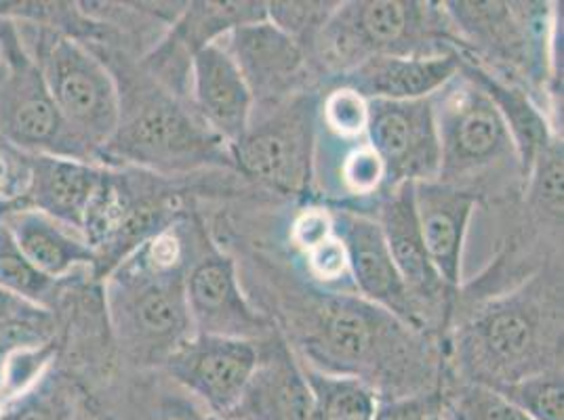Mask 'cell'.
Listing matches in <instances>:
<instances>
[{"label":"cell","instance_id":"23","mask_svg":"<svg viewBox=\"0 0 564 420\" xmlns=\"http://www.w3.org/2000/svg\"><path fill=\"white\" fill-rule=\"evenodd\" d=\"M464 70L470 74L471 78L478 82V87L494 101L499 117L508 126V133L514 141L520 168L527 181V175L535 163V158L540 156L541 150L554 137H561V133L552 126L545 110L527 89L494 76L489 71L480 70L478 66H474L466 59H464Z\"/></svg>","mask_w":564,"mask_h":420},{"label":"cell","instance_id":"27","mask_svg":"<svg viewBox=\"0 0 564 420\" xmlns=\"http://www.w3.org/2000/svg\"><path fill=\"white\" fill-rule=\"evenodd\" d=\"M445 420H531L491 387L453 378L443 371L441 380Z\"/></svg>","mask_w":564,"mask_h":420},{"label":"cell","instance_id":"25","mask_svg":"<svg viewBox=\"0 0 564 420\" xmlns=\"http://www.w3.org/2000/svg\"><path fill=\"white\" fill-rule=\"evenodd\" d=\"M0 292L53 311L59 299V281L41 274L20 251L0 217Z\"/></svg>","mask_w":564,"mask_h":420},{"label":"cell","instance_id":"9","mask_svg":"<svg viewBox=\"0 0 564 420\" xmlns=\"http://www.w3.org/2000/svg\"><path fill=\"white\" fill-rule=\"evenodd\" d=\"M0 141L22 154L99 163L66 124L13 24H0Z\"/></svg>","mask_w":564,"mask_h":420},{"label":"cell","instance_id":"35","mask_svg":"<svg viewBox=\"0 0 564 420\" xmlns=\"http://www.w3.org/2000/svg\"><path fill=\"white\" fill-rule=\"evenodd\" d=\"M70 420H115L112 417H108L97 404H95L91 397L87 394H83V397L78 399V406L74 410Z\"/></svg>","mask_w":564,"mask_h":420},{"label":"cell","instance_id":"12","mask_svg":"<svg viewBox=\"0 0 564 420\" xmlns=\"http://www.w3.org/2000/svg\"><path fill=\"white\" fill-rule=\"evenodd\" d=\"M376 202L377 214L373 219L381 228L400 278L413 299L423 327L436 341H441L443 347L457 301V290L448 288L441 280L425 253L413 209V184L386 189L377 196Z\"/></svg>","mask_w":564,"mask_h":420},{"label":"cell","instance_id":"7","mask_svg":"<svg viewBox=\"0 0 564 420\" xmlns=\"http://www.w3.org/2000/svg\"><path fill=\"white\" fill-rule=\"evenodd\" d=\"M448 51H459V41L443 2L352 0L339 2L323 27L312 53V68L325 89L339 74L373 57Z\"/></svg>","mask_w":564,"mask_h":420},{"label":"cell","instance_id":"1","mask_svg":"<svg viewBox=\"0 0 564 420\" xmlns=\"http://www.w3.org/2000/svg\"><path fill=\"white\" fill-rule=\"evenodd\" d=\"M249 295L297 360L318 373L356 378L383 399L441 389L443 347L356 292L321 288L263 251L247 255Z\"/></svg>","mask_w":564,"mask_h":420},{"label":"cell","instance_id":"31","mask_svg":"<svg viewBox=\"0 0 564 420\" xmlns=\"http://www.w3.org/2000/svg\"><path fill=\"white\" fill-rule=\"evenodd\" d=\"M304 267H306V278L329 290H341V292H356L354 290L352 276H350V265H348V255L337 235L323 242L321 246L312 248L304 257Z\"/></svg>","mask_w":564,"mask_h":420},{"label":"cell","instance_id":"26","mask_svg":"<svg viewBox=\"0 0 564 420\" xmlns=\"http://www.w3.org/2000/svg\"><path fill=\"white\" fill-rule=\"evenodd\" d=\"M83 391L78 385L59 371L45 374L18 399H13L4 420H70Z\"/></svg>","mask_w":564,"mask_h":420},{"label":"cell","instance_id":"16","mask_svg":"<svg viewBox=\"0 0 564 420\" xmlns=\"http://www.w3.org/2000/svg\"><path fill=\"white\" fill-rule=\"evenodd\" d=\"M258 364L253 341L194 334L173 351L165 373L173 383L200 399L213 417H228Z\"/></svg>","mask_w":564,"mask_h":420},{"label":"cell","instance_id":"2","mask_svg":"<svg viewBox=\"0 0 564 420\" xmlns=\"http://www.w3.org/2000/svg\"><path fill=\"white\" fill-rule=\"evenodd\" d=\"M445 374L491 389L563 368V261L485 301L455 307Z\"/></svg>","mask_w":564,"mask_h":420},{"label":"cell","instance_id":"13","mask_svg":"<svg viewBox=\"0 0 564 420\" xmlns=\"http://www.w3.org/2000/svg\"><path fill=\"white\" fill-rule=\"evenodd\" d=\"M367 143L383 164L386 189L438 179L441 147L432 97L369 101Z\"/></svg>","mask_w":564,"mask_h":420},{"label":"cell","instance_id":"19","mask_svg":"<svg viewBox=\"0 0 564 420\" xmlns=\"http://www.w3.org/2000/svg\"><path fill=\"white\" fill-rule=\"evenodd\" d=\"M188 93L194 112L228 147L247 133L253 97L221 43L200 48L189 59Z\"/></svg>","mask_w":564,"mask_h":420},{"label":"cell","instance_id":"4","mask_svg":"<svg viewBox=\"0 0 564 420\" xmlns=\"http://www.w3.org/2000/svg\"><path fill=\"white\" fill-rule=\"evenodd\" d=\"M120 117L101 150L106 166H131L161 177L236 173L230 147L194 112L189 97L165 87L141 66L122 71Z\"/></svg>","mask_w":564,"mask_h":420},{"label":"cell","instance_id":"29","mask_svg":"<svg viewBox=\"0 0 564 420\" xmlns=\"http://www.w3.org/2000/svg\"><path fill=\"white\" fill-rule=\"evenodd\" d=\"M339 2H289L276 0L268 2V22L276 25L286 36H291L295 43H300L310 57L316 47V41L323 32V27L337 9Z\"/></svg>","mask_w":564,"mask_h":420},{"label":"cell","instance_id":"30","mask_svg":"<svg viewBox=\"0 0 564 420\" xmlns=\"http://www.w3.org/2000/svg\"><path fill=\"white\" fill-rule=\"evenodd\" d=\"M318 118L337 140H367L369 101L348 87H329L321 95Z\"/></svg>","mask_w":564,"mask_h":420},{"label":"cell","instance_id":"14","mask_svg":"<svg viewBox=\"0 0 564 420\" xmlns=\"http://www.w3.org/2000/svg\"><path fill=\"white\" fill-rule=\"evenodd\" d=\"M219 43L245 78L253 108H268L293 95L318 91L316 85L321 80L304 47L268 20L236 27Z\"/></svg>","mask_w":564,"mask_h":420},{"label":"cell","instance_id":"11","mask_svg":"<svg viewBox=\"0 0 564 420\" xmlns=\"http://www.w3.org/2000/svg\"><path fill=\"white\" fill-rule=\"evenodd\" d=\"M186 301L194 334L258 343L276 328L242 288L235 255L221 251L207 228L189 261Z\"/></svg>","mask_w":564,"mask_h":420},{"label":"cell","instance_id":"36","mask_svg":"<svg viewBox=\"0 0 564 420\" xmlns=\"http://www.w3.org/2000/svg\"><path fill=\"white\" fill-rule=\"evenodd\" d=\"M198 420H230V419H221V417H213V415H209V417H205V419H198Z\"/></svg>","mask_w":564,"mask_h":420},{"label":"cell","instance_id":"3","mask_svg":"<svg viewBox=\"0 0 564 420\" xmlns=\"http://www.w3.org/2000/svg\"><path fill=\"white\" fill-rule=\"evenodd\" d=\"M203 223L189 212L104 278L101 297L112 343L133 368H163L194 328L186 274Z\"/></svg>","mask_w":564,"mask_h":420},{"label":"cell","instance_id":"15","mask_svg":"<svg viewBox=\"0 0 564 420\" xmlns=\"http://www.w3.org/2000/svg\"><path fill=\"white\" fill-rule=\"evenodd\" d=\"M329 210L335 235L341 240L348 255L356 295L386 309L388 313L399 318L400 322L420 330L423 334H430L423 327L422 318L404 281L400 278L376 219L367 210L356 209L348 202H333Z\"/></svg>","mask_w":564,"mask_h":420},{"label":"cell","instance_id":"22","mask_svg":"<svg viewBox=\"0 0 564 420\" xmlns=\"http://www.w3.org/2000/svg\"><path fill=\"white\" fill-rule=\"evenodd\" d=\"M0 217L25 258L51 280H66L83 267L94 272V248L78 230L41 210L9 209L0 205Z\"/></svg>","mask_w":564,"mask_h":420},{"label":"cell","instance_id":"20","mask_svg":"<svg viewBox=\"0 0 564 420\" xmlns=\"http://www.w3.org/2000/svg\"><path fill=\"white\" fill-rule=\"evenodd\" d=\"M464 57L459 51L438 55L409 57H373L352 70L333 78L329 87H348L367 101H411L432 97L462 70Z\"/></svg>","mask_w":564,"mask_h":420},{"label":"cell","instance_id":"8","mask_svg":"<svg viewBox=\"0 0 564 420\" xmlns=\"http://www.w3.org/2000/svg\"><path fill=\"white\" fill-rule=\"evenodd\" d=\"M321 91L253 108L247 133L230 145L236 175L268 194L304 200L312 191Z\"/></svg>","mask_w":564,"mask_h":420},{"label":"cell","instance_id":"24","mask_svg":"<svg viewBox=\"0 0 564 420\" xmlns=\"http://www.w3.org/2000/svg\"><path fill=\"white\" fill-rule=\"evenodd\" d=\"M304 373L314 396L312 420H376L379 397L365 383L318 373L307 366Z\"/></svg>","mask_w":564,"mask_h":420},{"label":"cell","instance_id":"18","mask_svg":"<svg viewBox=\"0 0 564 420\" xmlns=\"http://www.w3.org/2000/svg\"><path fill=\"white\" fill-rule=\"evenodd\" d=\"M24 170L22 191L7 202L9 209H34L83 234L85 214L104 177L106 164L62 156L15 152Z\"/></svg>","mask_w":564,"mask_h":420},{"label":"cell","instance_id":"33","mask_svg":"<svg viewBox=\"0 0 564 420\" xmlns=\"http://www.w3.org/2000/svg\"><path fill=\"white\" fill-rule=\"evenodd\" d=\"M335 235L333 228V214L329 207L318 205H306L304 209L297 210L289 225V244L291 251L300 257H304L312 248L321 246L329 237Z\"/></svg>","mask_w":564,"mask_h":420},{"label":"cell","instance_id":"21","mask_svg":"<svg viewBox=\"0 0 564 420\" xmlns=\"http://www.w3.org/2000/svg\"><path fill=\"white\" fill-rule=\"evenodd\" d=\"M476 205L474 196L447 184H413V209L425 253L441 280L457 292L462 288L464 246Z\"/></svg>","mask_w":564,"mask_h":420},{"label":"cell","instance_id":"6","mask_svg":"<svg viewBox=\"0 0 564 420\" xmlns=\"http://www.w3.org/2000/svg\"><path fill=\"white\" fill-rule=\"evenodd\" d=\"M466 62L527 89L543 108L563 78L556 59V11L550 2H443Z\"/></svg>","mask_w":564,"mask_h":420},{"label":"cell","instance_id":"34","mask_svg":"<svg viewBox=\"0 0 564 420\" xmlns=\"http://www.w3.org/2000/svg\"><path fill=\"white\" fill-rule=\"evenodd\" d=\"M376 420H445L441 389L422 396L383 399L377 404Z\"/></svg>","mask_w":564,"mask_h":420},{"label":"cell","instance_id":"17","mask_svg":"<svg viewBox=\"0 0 564 420\" xmlns=\"http://www.w3.org/2000/svg\"><path fill=\"white\" fill-rule=\"evenodd\" d=\"M258 345V364L230 420H312L314 396L297 355L274 328Z\"/></svg>","mask_w":564,"mask_h":420},{"label":"cell","instance_id":"10","mask_svg":"<svg viewBox=\"0 0 564 420\" xmlns=\"http://www.w3.org/2000/svg\"><path fill=\"white\" fill-rule=\"evenodd\" d=\"M34 62L55 108L99 161L120 117V95L110 66L91 48L62 32L48 36Z\"/></svg>","mask_w":564,"mask_h":420},{"label":"cell","instance_id":"5","mask_svg":"<svg viewBox=\"0 0 564 420\" xmlns=\"http://www.w3.org/2000/svg\"><path fill=\"white\" fill-rule=\"evenodd\" d=\"M441 147V184L462 189L476 202H512L524 189L514 141L494 101L462 70L432 95Z\"/></svg>","mask_w":564,"mask_h":420},{"label":"cell","instance_id":"32","mask_svg":"<svg viewBox=\"0 0 564 420\" xmlns=\"http://www.w3.org/2000/svg\"><path fill=\"white\" fill-rule=\"evenodd\" d=\"M341 181L358 200L377 198L386 189V170L369 143L356 147L341 164Z\"/></svg>","mask_w":564,"mask_h":420},{"label":"cell","instance_id":"28","mask_svg":"<svg viewBox=\"0 0 564 420\" xmlns=\"http://www.w3.org/2000/svg\"><path fill=\"white\" fill-rule=\"evenodd\" d=\"M531 420H564L563 368L520 378L495 389Z\"/></svg>","mask_w":564,"mask_h":420}]
</instances>
